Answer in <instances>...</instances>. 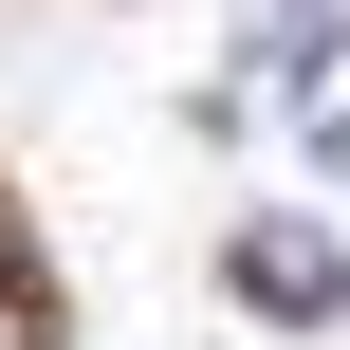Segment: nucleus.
<instances>
[{"label":"nucleus","instance_id":"3","mask_svg":"<svg viewBox=\"0 0 350 350\" xmlns=\"http://www.w3.org/2000/svg\"><path fill=\"white\" fill-rule=\"evenodd\" d=\"M314 166H332V185H350V111H314Z\"/></svg>","mask_w":350,"mask_h":350},{"label":"nucleus","instance_id":"4","mask_svg":"<svg viewBox=\"0 0 350 350\" xmlns=\"http://www.w3.org/2000/svg\"><path fill=\"white\" fill-rule=\"evenodd\" d=\"M0 350H37V332H18V295H0Z\"/></svg>","mask_w":350,"mask_h":350},{"label":"nucleus","instance_id":"1","mask_svg":"<svg viewBox=\"0 0 350 350\" xmlns=\"http://www.w3.org/2000/svg\"><path fill=\"white\" fill-rule=\"evenodd\" d=\"M221 277H240L277 332H332V314H350V258H332V221H240V258H221Z\"/></svg>","mask_w":350,"mask_h":350},{"label":"nucleus","instance_id":"2","mask_svg":"<svg viewBox=\"0 0 350 350\" xmlns=\"http://www.w3.org/2000/svg\"><path fill=\"white\" fill-rule=\"evenodd\" d=\"M258 74H295V92H314V74H332V0H277V18H258Z\"/></svg>","mask_w":350,"mask_h":350}]
</instances>
